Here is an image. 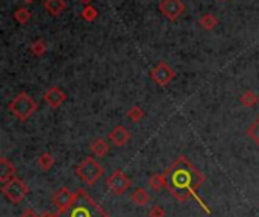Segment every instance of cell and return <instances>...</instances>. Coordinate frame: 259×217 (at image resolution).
<instances>
[{
  "label": "cell",
  "instance_id": "cell-1",
  "mask_svg": "<svg viewBox=\"0 0 259 217\" xmlns=\"http://www.w3.org/2000/svg\"><path fill=\"white\" fill-rule=\"evenodd\" d=\"M164 178H165V189L179 202H185L206 181L205 175L197 167H194V164H191L188 158L184 155H181L164 172Z\"/></svg>",
  "mask_w": 259,
  "mask_h": 217
},
{
  "label": "cell",
  "instance_id": "cell-2",
  "mask_svg": "<svg viewBox=\"0 0 259 217\" xmlns=\"http://www.w3.org/2000/svg\"><path fill=\"white\" fill-rule=\"evenodd\" d=\"M59 217H109L108 213L99 205L96 204L90 195L79 189L74 193V201L70 205V208L64 213H61Z\"/></svg>",
  "mask_w": 259,
  "mask_h": 217
},
{
  "label": "cell",
  "instance_id": "cell-3",
  "mask_svg": "<svg viewBox=\"0 0 259 217\" xmlns=\"http://www.w3.org/2000/svg\"><path fill=\"white\" fill-rule=\"evenodd\" d=\"M38 110V103L24 91L18 93L8 105V111L18 120V122H26L30 119L35 111Z\"/></svg>",
  "mask_w": 259,
  "mask_h": 217
},
{
  "label": "cell",
  "instance_id": "cell-4",
  "mask_svg": "<svg viewBox=\"0 0 259 217\" xmlns=\"http://www.w3.org/2000/svg\"><path fill=\"white\" fill-rule=\"evenodd\" d=\"M105 170L103 167L91 157H87L77 167H76V175L87 184V186H94L102 176Z\"/></svg>",
  "mask_w": 259,
  "mask_h": 217
},
{
  "label": "cell",
  "instance_id": "cell-5",
  "mask_svg": "<svg viewBox=\"0 0 259 217\" xmlns=\"http://www.w3.org/2000/svg\"><path fill=\"white\" fill-rule=\"evenodd\" d=\"M2 193L5 195V198L12 202V204H20L27 195H29V187L26 183H23L18 178H12L9 179L6 184L2 186Z\"/></svg>",
  "mask_w": 259,
  "mask_h": 217
},
{
  "label": "cell",
  "instance_id": "cell-6",
  "mask_svg": "<svg viewBox=\"0 0 259 217\" xmlns=\"http://www.w3.org/2000/svg\"><path fill=\"white\" fill-rule=\"evenodd\" d=\"M150 78H152V81H153L155 84H158V85H161V87H167V85L176 78V73H175V70H173L167 62L161 61V62H158V64L152 68Z\"/></svg>",
  "mask_w": 259,
  "mask_h": 217
},
{
  "label": "cell",
  "instance_id": "cell-7",
  "mask_svg": "<svg viewBox=\"0 0 259 217\" xmlns=\"http://www.w3.org/2000/svg\"><path fill=\"white\" fill-rule=\"evenodd\" d=\"M106 187H108L114 195L120 196V195H124V193L129 190V187H131V179L126 176L124 172L115 170V172L108 178Z\"/></svg>",
  "mask_w": 259,
  "mask_h": 217
},
{
  "label": "cell",
  "instance_id": "cell-8",
  "mask_svg": "<svg viewBox=\"0 0 259 217\" xmlns=\"http://www.w3.org/2000/svg\"><path fill=\"white\" fill-rule=\"evenodd\" d=\"M185 8L187 6L182 0H161L159 2L161 14L170 21H176L185 12Z\"/></svg>",
  "mask_w": 259,
  "mask_h": 217
},
{
  "label": "cell",
  "instance_id": "cell-9",
  "mask_svg": "<svg viewBox=\"0 0 259 217\" xmlns=\"http://www.w3.org/2000/svg\"><path fill=\"white\" fill-rule=\"evenodd\" d=\"M53 205L56 207V210H58V214H61V213H64V211H67L68 208H70V205L73 204V201H74V193H71L67 187H62V189H59L55 195H53Z\"/></svg>",
  "mask_w": 259,
  "mask_h": 217
},
{
  "label": "cell",
  "instance_id": "cell-10",
  "mask_svg": "<svg viewBox=\"0 0 259 217\" xmlns=\"http://www.w3.org/2000/svg\"><path fill=\"white\" fill-rule=\"evenodd\" d=\"M44 100L49 106L52 108H59L65 100H67V94L59 88V87H50L46 93H44Z\"/></svg>",
  "mask_w": 259,
  "mask_h": 217
},
{
  "label": "cell",
  "instance_id": "cell-11",
  "mask_svg": "<svg viewBox=\"0 0 259 217\" xmlns=\"http://www.w3.org/2000/svg\"><path fill=\"white\" fill-rule=\"evenodd\" d=\"M109 140L114 143V146L123 148V146H126V144L129 143V140H131V132H129L124 126L117 125V126L109 132Z\"/></svg>",
  "mask_w": 259,
  "mask_h": 217
},
{
  "label": "cell",
  "instance_id": "cell-12",
  "mask_svg": "<svg viewBox=\"0 0 259 217\" xmlns=\"http://www.w3.org/2000/svg\"><path fill=\"white\" fill-rule=\"evenodd\" d=\"M15 166L8 160V158H2L0 160V183L6 184L9 179L15 178Z\"/></svg>",
  "mask_w": 259,
  "mask_h": 217
},
{
  "label": "cell",
  "instance_id": "cell-13",
  "mask_svg": "<svg viewBox=\"0 0 259 217\" xmlns=\"http://www.w3.org/2000/svg\"><path fill=\"white\" fill-rule=\"evenodd\" d=\"M44 9L52 17H58L67 9V2L65 0H46L44 2Z\"/></svg>",
  "mask_w": 259,
  "mask_h": 217
},
{
  "label": "cell",
  "instance_id": "cell-14",
  "mask_svg": "<svg viewBox=\"0 0 259 217\" xmlns=\"http://www.w3.org/2000/svg\"><path fill=\"white\" fill-rule=\"evenodd\" d=\"M90 151H91V154H93L94 157L103 158V157H106L108 152H109V144H108L103 138H96V140H93V143H91V146H90Z\"/></svg>",
  "mask_w": 259,
  "mask_h": 217
},
{
  "label": "cell",
  "instance_id": "cell-15",
  "mask_svg": "<svg viewBox=\"0 0 259 217\" xmlns=\"http://www.w3.org/2000/svg\"><path fill=\"white\" fill-rule=\"evenodd\" d=\"M132 202L135 204V205H138V207H146L149 202H150V195H149V192L146 190V189H143V187H140V189H137L134 193H132Z\"/></svg>",
  "mask_w": 259,
  "mask_h": 217
},
{
  "label": "cell",
  "instance_id": "cell-16",
  "mask_svg": "<svg viewBox=\"0 0 259 217\" xmlns=\"http://www.w3.org/2000/svg\"><path fill=\"white\" fill-rule=\"evenodd\" d=\"M36 164H38V167H39L42 172H49V170L55 166V158H53V155H50L49 152H44V154H41V155L38 157Z\"/></svg>",
  "mask_w": 259,
  "mask_h": 217
},
{
  "label": "cell",
  "instance_id": "cell-17",
  "mask_svg": "<svg viewBox=\"0 0 259 217\" xmlns=\"http://www.w3.org/2000/svg\"><path fill=\"white\" fill-rule=\"evenodd\" d=\"M199 24L202 29H206V30H212L217 24H219V18L214 15V14H205L200 17L199 20Z\"/></svg>",
  "mask_w": 259,
  "mask_h": 217
},
{
  "label": "cell",
  "instance_id": "cell-18",
  "mask_svg": "<svg viewBox=\"0 0 259 217\" xmlns=\"http://www.w3.org/2000/svg\"><path fill=\"white\" fill-rule=\"evenodd\" d=\"M240 102H241V105H244L246 108H253V106H256L259 102V97L256 93H253V91H246V93H243L241 94V97H240Z\"/></svg>",
  "mask_w": 259,
  "mask_h": 217
},
{
  "label": "cell",
  "instance_id": "cell-19",
  "mask_svg": "<svg viewBox=\"0 0 259 217\" xmlns=\"http://www.w3.org/2000/svg\"><path fill=\"white\" fill-rule=\"evenodd\" d=\"M149 186L152 190L155 192H159L161 189L165 187V178H164V173H153L150 178H149Z\"/></svg>",
  "mask_w": 259,
  "mask_h": 217
},
{
  "label": "cell",
  "instance_id": "cell-20",
  "mask_svg": "<svg viewBox=\"0 0 259 217\" xmlns=\"http://www.w3.org/2000/svg\"><path fill=\"white\" fill-rule=\"evenodd\" d=\"M32 18V12L27 8H18L14 12V20L20 24H27Z\"/></svg>",
  "mask_w": 259,
  "mask_h": 217
},
{
  "label": "cell",
  "instance_id": "cell-21",
  "mask_svg": "<svg viewBox=\"0 0 259 217\" xmlns=\"http://www.w3.org/2000/svg\"><path fill=\"white\" fill-rule=\"evenodd\" d=\"M30 52L33 56H42L47 52V44L44 40H36L30 44Z\"/></svg>",
  "mask_w": 259,
  "mask_h": 217
},
{
  "label": "cell",
  "instance_id": "cell-22",
  "mask_svg": "<svg viewBox=\"0 0 259 217\" xmlns=\"http://www.w3.org/2000/svg\"><path fill=\"white\" fill-rule=\"evenodd\" d=\"M247 137L259 146V116L255 119V122L247 128Z\"/></svg>",
  "mask_w": 259,
  "mask_h": 217
},
{
  "label": "cell",
  "instance_id": "cell-23",
  "mask_svg": "<svg viewBox=\"0 0 259 217\" xmlns=\"http://www.w3.org/2000/svg\"><path fill=\"white\" fill-rule=\"evenodd\" d=\"M97 15H99L97 9H96L94 6H91V5L83 6V9H82V12H80V17H82L85 21H94V20L97 18Z\"/></svg>",
  "mask_w": 259,
  "mask_h": 217
},
{
  "label": "cell",
  "instance_id": "cell-24",
  "mask_svg": "<svg viewBox=\"0 0 259 217\" xmlns=\"http://www.w3.org/2000/svg\"><path fill=\"white\" fill-rule=\"evenodd\" d=\"M146 116V113L138 106V105H134L129 111H127V119L129 120H132V122H140V120H143V117Z\"/></svg>",
  "mask_w": 259,
  "mask_h": 217
},
{
  "label": "cell",
  "instance_id": "cell-25",
  "mask_svg": "<svg viewBox=\"0 0 259 217\" xmlns=\"http://www.w3.org/2000/svg\"><path fill=\"white\" fill-rule=\"evenodd\" d=\"M149 217H165V210H164V207H161V205L152 207L150 211H149Z\"/></svg>",
  "mask_w": 259,
  "mask_h": 217
},
{
  "label": "cell",
  "instance_id": "cell-26",
  "mask_svg": "<svg viewBox=\"0 0 259 217\" xmlns=\"http://www.w3.org/2000/svg\"><path fill=\"white\" fill-rule=\"evenodd\" d=\"M21 217H41L39 214H36L33 210H26L23 214H21Z\"/></svg>",
  "mask_w": 259,
  "mask_h": 217
},
{
  "label": "cell",
  "instance_id": "cell-27",
  "mask_svg": "<svg viewBox=\"0 0 259 217\" xmlns=\"http://www.w3.org/2000/svg\"><path fill=\"white\" fill-rule=\"evenodd\" d=\"M41 217H59V214H52V213H42Z\"/></svg>",
  "mask_w": 259,
  "mask_h": 217
},
{
  "label": "cell",
  "instance_id": "cell-28",
  "mask_svg": "<svg viewBox=\"0 0 259 217\" xmlns=\"http://www.w3.org/2000/svg\"><path fill=\"white\" fill-rule=\"evenodd\" d=\"M77 2H79V3H82L83 6H87V5H90V3H91L93 0H77Z\"/></svg>",
  "mask_w": 259,
  "mask_h": 217
},
{
  "label": "cell",
  "instance_id": "cell-29",
  "mask_svg": "<svg viewBox=\"0 0 259 217\" xmlns=\"http://www.w3.org/2000/svg\"><path fill=\"white\" fill-rule=\"evenodd\" d=\"M26 3H32V2H35V0H24Z\"/></svg>",
  "mask_w": 259,
  "mask_h": 217
},
{
  "label": "cell",
  "instance_id": "cell-30",
  "mask_svg": "<svg viewBox=\"0 0 259 217\" xmlns=\"http://www.w3.org/2000/svg\"><path fill=\"white\" fill-rule=\"evenodd\" d=\"M223 2H225V0H223Z\"/></svg>",
  "mask_w": 259,
  "mask_h": 217
}]
</instances>
